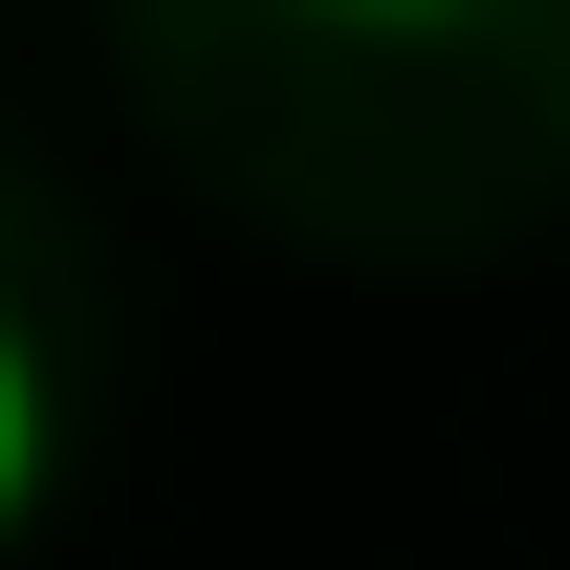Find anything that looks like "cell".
I'll return each mask as SVG.
<instances>
[{
	"label": "cell",
	"mask_w": 570,
	"mask_h": 570,
	"mask_svg": "<svg viewBox=\"0 0 570 570\" xmlns=\"http://www.w3.org/2000/svg\"><path fill=\"white\" fill-rule=\"evenodd\" d=\"M45 439H67V395H45V330L0 307V527L45 504Z\"/></svg>",
	"instance_id": "1"
},
{
	"label": "cell",
	"mask_w": 570,
	"mask_h": 570,
	"mask_svg": "<svg viewBox=\"0 0 570 570\" xmlns=\"http://www.w3.org/2000/svg\"><path fill=\"white\" fill-rule=\"evenodd\" d=\"M330 22H461V0H330Z\"/></svg>",
	"instance_id": "2"
}]
</instances>
